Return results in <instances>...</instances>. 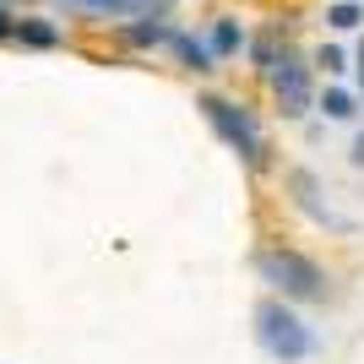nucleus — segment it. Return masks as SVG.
Returning a JSON list of instances; mask_svg holds the SVG:
<instances>
[{
    "label": "nucleus",
    "mask_w": 364,
    "mask_h": 364,
    "mask_svg": "<svg viewBox=\"0 0 364 364\" xmlns=\"http://www.w3.org/2000/svg\"><path fill=\"white\" fill-rule=\"evenodd\" d=\"M256 337H261V348L272 353V359H283V364H299V359L316 353V332H310V321H299L289 304H277V299H267L256 310Z\"/></svg>",
    "instance_id": "1"
},
{
    "label": "nucleus",
    "mask_w": 364,
    "mask_h": 364,
    "mask_svg": "<svg viewBox=\"0 0 364 364\" xmlns=\"http://www.w3.org/2000/svg\"><path fill=\"white\" fill-rule=\"evenodd\" d=\"M256 272L267 277L283 299H326V272H321L310 256H299V250H261Z\"/></svg>",
    "instance_id": "2"
},
{
    "label": "nucleus",
    "mask_w": 364,
    "mask_h": 364,
    "mask_svg": "<svg viewBox=\"0 0 364 364\" xmlns=\"http://www.w3.org/2000/svg\"><path fill=\"white\" fill-rule=\"evenodd\" d=\"M201 114L213 120V131L240 152L245 164H261V152H267V147H261V125H256V114H250L245 104H228V98L207 92V98H201Z\"/></svg>",
    "instance_id": "3"
},
{
    "label": "nucleus",
    "mask_w": 364,
    "mask_h": 364,
    "mask_svg": "<svg viewBox=\"0 0 364 364\" xmlns=\"http://www.w3.org/2000/svg\"><path fill=\"white\" fill-rule=\"evenodd\" d=\"M267 71H272V92H277V104H283V114H304L310 109V65L294 49H283V55L267 60Z\"/></svg>",
    "instance_id": "4"
},
{
    "label": "nucleus",
    "mask_w": 364,
    "mask_h": 364,
    "mask_svg": "<svg viewBox=\"0 0 364 364\" xmlns=\"http://www.w3.org/2000/svg\"><path fill=\"white\" fill-rule=\"evenodd\" d=\"M11 38H22V44H33V49H49V44H60V33L49 28L44 16H22V22H11Z\"/></svg>",
    "instance_id": "5"
},
{
    "label": "nucleus",
    "mask_w": 364,
    "mask_h": 364,
    "mask_svg": "<svg viewBox=\"0 0 364 364\" xmlns=\"http://www.w3.org/2000/svg\"><path fill=\"white\" fill-rule=\"evenodd\" d=\"M168 44L180 49V60L191 65V71H207V65H213V49L196 44V38H185V33H168Z\"/></svg>",
    "instance_id": "6"
},
{
    "label": "nucleus",
    "mask_w": 364,
    "mask_h": 364,
    "mask_svg": "<svg viewBox=\"0 0 364 364\" xmlns=\"http://www.w3.org/2000/svg\"><path fill=\"white\" fill-rule=\"evenodd\" d=\"M240 44H245V28H240V22H218V28H213V44H207V49H213V55H234Z\"/></svg>",
    "instance_id": "7"
},
{
    "label": "nucleus",
    "mask_w": 364,
    "mask_h": 364,
    "mask_svg": "<svg viewBox=\"0 0 364 364\" xmlns=\"http://www.w3.org/2000/svg\"><path fill=\"white\" fill-rule=\"evenodd\" d=\"M321 109H326V120H353V92H343V87L321 92Z\"/></svg>",
    "instance_id": "8"
},
{
    "label": "nucleus",
    "mask_w": 364,
    "mask_h": 364,
    "mask_svg": "<svg viewBox=\"0 0 364 364\" xmlns=\"http://www.w3.org/2000/svg\"><path fill=\"white\" fill-rule=\"evenodd\" d=\"M65 6H76V11H92V16H125L136 0H65Z\"/></svg>",
    "instance_id": "9"
},
{
    "label": "nucleus",
    "mask_w": 364,
    "mask_h": 364,
    "mask_svg": "<svg viewBox=\"0 0 364 364\" xmlns=\"http://www.w3.org/2000/svg\"><path fill=\"white\" fill-rule=\"evenodd\" d=\"M125 38H131V44H164L168 28L164 22H136V28H125Z\"/></svg>",
    "instance_id": "10"
},
{
    "label": "nucleus",
    "mask_w": 364,
    "mask_h": 364,
    "mask_svg": "<svg viewBox=\"0 0 364 364\" xmlns=\"http://www.w3.org/2000/svg\"><path fill=\"white\" fill-rule=\"evenodd\" d=\"M332 28H359V6L353 0H343V6H332V16H326Z\"/></svg>",
    "instance_id": "11"
},
{
    "label": "nucleus",
    "mask_w": 364,
    "mask_h": 364,
    "mask_svg": "<svg viewBox=\"0 0 364 364\" xmlns=\"http://www.w3.org/2000/svg\"><path fill=\"white\" fill-rule=\"evenodd\" d=\"M316 65H326V71H343V49H337V44H321Z\"/></svg>",
    "instance_id": "12"
},
{
    "label": "nucleus",
    "mask_w": 364,
    "mask_h": 364,
    "mask_svg": "<svg viewBox=\"0 0 364 364\" xmlns=\"http://www.w3.org/2000/svg\"><path fill=\"white\" fill-rule=\"evenodd\" d=\"M0 38H11V11L0 6Z\"/></svg>",
    "instance_id": "13"
},
{
    "label": "nucleus",
    "mask_w": 364,
    "mask_h": 364,
    "mask_svg": "<svg viewBox=\"0 0 364 364\" xmlns=\"http://www.w3.org/2000/svg\"><path fill=\"white\" fill-rule=\"evenodd\" d=\"M353 164H364V131H359V141H353Z\"/></svg>",
    "instance_id": "14"
},
{
    "label": "nucleus",
    "mask_w": 364,
    "mask_h": 364,
    "mask_svg": "<svg viewBox=\"0 0 364 364\" xmlns=\"http://www.w3.org/2000/svg\"><path fill=\"white\" fill-rule=\"evenodd\" d=\"M359 76H364V44H359Z\"/></svg>",
    "instance_id": "15"
}]
</instances>
